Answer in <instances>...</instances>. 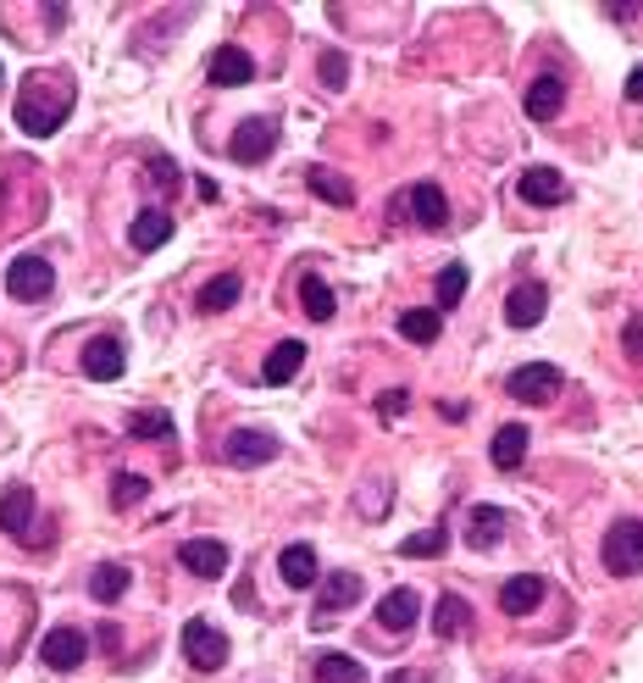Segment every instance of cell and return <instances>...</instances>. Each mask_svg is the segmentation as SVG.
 <instances>
[{
    "label": "cell",
    "instance_id": "cell-32",
    "mask_svg": "<svg viewBox=\"0 0 643 683\" xmlns=\"http://www.w3.org/2000/svg\"><path fill=\"white\" fill-rule=\"evenodd\" d=\"M466 284H472V273H466L461 262H449V267L438 273V284H433V295H438V312H456V305H461V295H466Z\"/></svg>",
    "mask_w": 643,
    "mask_h": 683
},
{
    "label": "cell",
    "instance_id": "cell-29",
    "mask_svg": "<svg viewBox=\"0 0 643 683\" xmlns=\"http://www.w3.org/2000/svg\"><path fill=\"white\" fill-rule=\"evenodd\" d=\"M300 305H305V317H311V323H328V317L339 312V300H333V289H328V284H322L316 273H305V278H300Z\"/></svg>",
    "mask_w": 643,
    "mask_h": 683
},
{
    "label": "cell",
    "instance_id": "cell-40",
    "mask_svg": "<svg viewBox=\"0 0 643 683\" xmlns=\"http://www.w3.org/2000/svg\"><path fill=\"white\" fill-rule=\"evenodd\" d=\"M627 100H643V68L627 73Z\"/></svg>",
    "mask_w": 643,
    "mask_h": 683
},
{
    "label": "cell",
    "instance_id": "cell-2",
    "mask_svg": "<svg viewBox=\"0 0 643 683\" xmlns=\"http://www.w3.org/2000/svg\"><path fill=\"white\" fill-rule=\"evenodd\" d=\"M178 645H183V661L195 672H222L228 667V634L217 623H206V616H189Z\"/></svg>",
    "mask_w": 643,
    "mask_h": 683
},
{
    "label": "cell",
    "instance_id": "cell-41",
    "mask_svg": "<svg viewBox=\"0 0 643 683\" xmlns=\"http://www.w3.org/2000/svg\"><path fill=\"white\" fill-rule=\"evenodd\" d=\"M438 417H449V422H461V417H466V406H461V400H444V406H438Z\"/></svg>",
    "mask_w": 643,
    "mask_h": 683
},
{
    "label": "cell",
    "instance_id": "cell-1",
    "mask_svg": "<svg viewBox=\"0 0 643 683\" xmlns=\"http://www.w3.org/2000/svg\"><path fill=\"white\" fill-rule=\"evenodd\" d=\"M68 111H73V79L68 73H28L23 79V89H17V129L23 134H34V140L56 134L61 122H68Z\"/></svg>",
    "mask_w": 643,
    "mask_h": 683
},
{
    "label": "cell",
    "instance_id": "cell-16",
    "mask_svg": "<svg viewBox=\"0 0 643 683\" xmlns=\"http://www.w3.org/2000/svg\"><path fill=\"white\" fill-rule=\"evenodd\" d=\"M405 206H411V217H416L422 228H444V223H449V201H444L438 183H416L411 195L395 201V212H405Z\"/></svg>",
    "mask_w": 643,
    "mask_h": 683
},
{
    "label": "cell",
    "instance_id": "cell-4",
    "mask_svg": "<svg viewBox=\"0 0 643 683\" xmlns=\"http://www.w3.org/2000/svg\"><path fill=\"white\" fill-rule=\"evenodd\" d=\"M505 395L510 400H522V406H544V400H555L560 395V367H549V361H527V367H517L505 379Z\"/></svg>",
    "mask_w": 643,
    "mask_h": 683
},
{
    "label": "cell",
    "instance_id": "cell-12",
    "mask_svg": "<svg viewBox=\"0 0 643 683\" xmlns=\"http://www.w3.org/2000/svg\"><path fill=\"white\" fill-rule=\"evenodd\" d=\"M544 312H549V295H544V284H517L510 289V300H505V323L510 328H538L544 323Z\"/></svg>",
    "mask_w": 643,
    "mask_h": 683
},
{
    "label": "cell",
    "instance_id": "cell-31",
    "mask_svg": "<svg viewBox=\"0 0 643 683\" xmlns=\"http://www.w3.org/2000/svg\"><path fill=\"white\" fill-rule=\"evenodd\" d=\"M128 584H134V573H128L122 562H100V567L89 573V595H95V600H122Z\"/></svg>",
    "mask_w": 643,
    "mask_h": 683
},
{
    "label": "cell",
    "instance_id": "cell-42",
    "mask_svg": "<svg viewBox=\"0 0 643 683\" xmlns=\"http://www.w3.org/2000/svg\"><path fill=\"white\" fill-rule=\"evenodd\" d=\"M389 683H427V672H411V667H400V672H395Z\"/></svg>",
    "mask_w": 643,
    "mask_h": 683
},
{
    "label": "cell",
    "instance_id": "cell-14",
    "mask_svg": "<svg viewBox=\"0 0 643 683\" xmlns=\"http://www.w3.org/2000/svg\"><path fill=\"white\" fill-rule=\"evenodd\" d=\"M416 616H422V595L416 589H389V595L377 600V623L389 628V634H411Z\"/></svg>",
    "mask_w": 643,
    "mask_h": 683
},
{
    "label": "cell",
    "instance_id": "cell-26",
    "mask_svg": "<svg viewBox=\"0 0 643 683\" xmlns=\"http://www.w3.org/2000/svg\"><path fill=\"white\" fill-rule=\"evenodd\" d=\"M167 239H172V217L167 212H139L134 228H128V244H134V251H161Z\"/></svg>",
    "mask_w": 643,
    "mask_h": 683
},
{
    "label": "cell",
    "instance_id": "cell-17",
    "mask_svg": "<svg viewBox=\"0 0 643 683\" xmlns=\"http://www.w3.org/2000/svg\"><path fill=\"white\" fill-rule=\"evenodd\" d=\"M517 190H522L527 206H560V201H566V178H560L555 167H527Z\"/></svg>",
    "mask_w": 643,
    "mask_h": 683
},
{
    "label": "cell",
    "instance_id": "cell-37",
    "mask_svg": "<svg viewBox=\"0 0 643 683\" xmlns=\"http://www.w3.org/2000/svg\"><path fill=\"white\" fill-rule=\"evenodd\" d=\"M411 411V390H383L377 395V417L383 422H395V417H405Z\"/></svg>",
    "mask_w": 643,
    "mask_h": 683
},
{
    "label": "cell",
    "instance_id": "cell-9",
    "mask_svg": "<svg viewBox=\"0 0 643 683\" xmlns=\"http://www.w3.org/2000/svg\"><path fill=\"white\" fill-rule=\"evenodd\" d=\"M361 595H366V584L355 573H328V578H322V595H316V628H328V616L350 611Z\"/></svg>",
    "mask_w": 643,
    "mask_h": 683
},
{
    "label": "cell",
    "instance_id": "cell-11",
    "mask_svg": "<svg viewBox=\"0 0 643 683\" xmlns=\"http://www.w3.org/2000/svg\"><path fill=\"white\" fill-rule=\"evenodd\" d=\"M0 534L34 544V489L28 483H12L7 494H0Z\"/></svg>",
    "mask_w": 643,
    "mask_h": 683
},
{
    "label": "cell",
    "instance_id": "cell-43",
    "mask_svg": "<svg viewBox=\"0 0 643 683\" xmlns=\"http://www.w3.org/2000/svg\"><path fill=\"white\" fill-rule=\"evenodd\" d=\"M505 683H533V678H505Z\"/></svg>",
    "mask_w": 643,
    "mask_h": 683
},
{
    "label": "cell",
    "instance_id": "cell-10",
    "mask_svg": "<svg viewBox=\"0 0 643 683\" xmlns=\"http://www.w3.org/2000/svg\"><path fill=\"white\" fill-rule=\"evenodd\" d=\"M206 79H211L217 89H239V84L255 79V61H250L244 45H217L211 61H206Z\"/></svg>",
    "mask_w": 643,
    "mask_h": 683
},
{
    "label": "cell",
    "instance_id": "cell-5",
    "mask_svg": "<svg viewBox=\"0 0 643 683\" xmlns=\"http://www.w3.org/2000/svg\"><path fill=\"white\" fill-rule=\"evenodd\" d=\"M222 462L228 467H267V462H278V433H267V428H233L228 440H222Z\"/></svg>",
    "mask_w": 643,
    "mask_h": 683
},
{
    "label": "cell",
    "instance_id": "cell-22",
    "mask_svg": "<svg viewBox=\"0 0 643 683\" xmlns=\"http://www.w3.org/2000/svg\"><path fill=\"white\" fill-rule=\"evenodd\" d=\"M311 678L316 683H366V667L355 656H344V650H322L311 661Z\"/></svg>",
    "mask_w": 643,
    "mask_h": 683
},
{
    "label": "cell",
    "instance_id": "cell-39",
    "mask_svg": "<svg viewBox=\"0 0 643 683\" xmlns=\"http://www.w3.org/2000/svg\"><path fill=\"white\" fill-rule=\"evenodd\" d=\"M156 183H161V190H178V167L167 156H156Z\"/></svg>",
    "mask_w": 643,
    "mask_h": 683
},
{
    "label": "cell",
    "instance_id": "cell-36",
    "mask_svg": "<svg viewBox=\"0 0 643 683\" xmlns=\"http://www.w3.org/2000/svg\"><path fill=\"white\" fill-rule=\"evenodd\" d=\"M316 79H322V89H344L350 84V56L344 50H322V61H316Z\"/></svg>",
    "mask_w": 643,
    "mask_h": 683
},
{
    "label": "cell",
    "instance_id": "cell-3",
    "mask_svg": "<svg viewBox=\"0 0 643 683\" xmlns=\"http://www.w3.org/2000/svg\"><path fill=\"white\" fill-rule=\"evenodd\" d=\"M605 573H616V578H632V573H643V523L638 517H621V523H610V534H605Z\"/></svg>",
    "mask_w": 643,
    "mask_h": 683
},
{
    "label": "cell",
    "instance_id": "cell-18",
    "mask_svg": "<svg viewBox=\"0 0 643 683\" xmlns=\"http://www.w3.org/2000/svg\"><path fill=\"white\" fill-rule=\"evenodd\" d=\"M533 606H544V578H538V573L505 578V589H499V611H505V616H527Z\"/></svg>",
    "mask_w": 643,
    "mask_h": 683
},
{
    "label": "cell",
    "instance_id": "cell-34",
    "mask_svg": "<svg viewBox=\"0 0 643 683\" xmlns=\"http://www.w3.org/2000/svg\"><path fill=\"white\" fill-rule=\"evenodd\" d=\"M128 433H134V440H172V417L167 411H134L128 417Z\"/></svg>",
    "mask_w": 643,
    "mask_h": 683
},
{
    "label": "cell",
    "instance_id": "cell-8",
    "mask_svg": "<svg viewBox=\"0 0 643 683\" xmlns=\"http://www.w3.org/2000/svg\"><path fill=\"white\" fill-rule=\"evenodd\" d=\"M84 656H89V639H84L78 628H50V634L39 639V661H45L50 672H73V667H84Z\"/></svg>",
    "mask_w": 643,
    "mask_h": 683
},
{
    "label": "cell",
    "instance_id": "cell-27",
    "mask_svg": "<svg viewBox=\"0 0 643 683\" xmlns=\"http://www.w3.org/2000/svg\"><path fill=\"white\" fill-rule=\"evenodd\" d=\"M300 367H305V345H300V339H283V345H272V356L262 361V379H267V384H289Z\"/></svg>",
    "mask_w": 643,
    "mask_h": 683
},
{
    "label": "cell",
    "instance_id": "cell-35",
    "mask_svg": "<svg viewBox=\"0 0 643 683\" xmlns=\"http://www.w3.org/2000/svg\"><path fill=\"white\" fill-rule=\"evenodd\" d=\"M444 544H449V534H444V528H427V534L400 539V555H405V562H411V555H416V562H433V555H444Z\"/></svg>",
    "mask_w": 643,
    "mask_h": 683
},
{
    "label": "cell",
    "instance_id": "cell-25",
    "mask_svg": "<svg viewBox=\"0 0 643 683\" xmlns=\"http://www.w3.org/2000/svg\"><path fill=\"white\" fill-rule=\"evenodd\" d=\"M438 334H444V312H438V305H411V312H400V339L433 345Z\"/></svg>",
    "mask_w": 643,
    "mask_h": 683
},
{
    "label": "cell",
    "instance_id": "cell-19",
    "mask_svg": "<svg viewBox=\"0 0 643 683\" xmlns=\"http://www.w3.org/2000/svg\"><path fill=\"white\" fill-rule=\"evenodd\" d=\"M527 117L533 122H549V117H560V106H566V84L555 79V73H538L533 84H527Z\"/></svg>",
    "mask_w": 643,
    "mask_h": 683
},
{
    "label": "cell",
    "instance_id": "cell-38",
    "mask_svg": "<svg viewBox=\"0 0 643 683\" xmlns=\"http://www.w3.org/2000/svg\"><path fill=\"white\" fill-rule=\"evenodd\" d=\"M621 345H627V356H643V317H632L621 328Z\"/></svg>",
    "mask_w": 643,
    "mask_h": 683
},
{
    "label": "cell",
    "instance_id": "cell-13",
    "mask_svg": "<svg viewBox=\"0 0 643 683\" xmlns=\"http://www.w3.org/2000/svg\"><path fill=\"white\" fill-rule=\"evenodd\" d=\"M178 567H189L195 578H222L228 573V544L222 539H189V544H178Z\"/></svg>",
    "mask_w": 643,
    "mask_h": 683
},
{
    "label": "cell",
    "instance_id": "cell-20",
    "mask_svg": "<svg viewBox=\"0 0 643 683\" xmlns=\"http://www.w3.org/2000/svg\"><path fill=\"white\" fill-rule=\"evenodd\" d=\"M472 628V606L449 589V595H438V606H433V634L438 639H461Z\"/></svg>",
    "mask_w": 643,
    "mask_h": 683
},
{
    "label": "cell",
    "instance_id": "cell-15",
    "mask_svg": "<svg viewBox=\"0 0 643 683\" xmlns=\"http://www.w3.org/2000/svg\"><path fill=\"white\" fill-rule=\"evenodd\" d=\"M122 367H128V356H122V339H89L84 345V379H95V384H111V379H122Z\"/></svg>",
    "mask_w": 643,
    "mask_h": 683
},
{
    "label": "cell",
    "instance_id": "cell-23",
    "mask_svg": "<svg viewBox=\"0 0 643 683\" xmlns=\"http://www.w3.org/2000/svg\"><path fill=\"white\" fill-rule=\"evenodd\" d=\"M505 512L499 506H472V517H466V544L472 550H494L499 539H505Z\"/></svg>",
    "mask_w": 643,
    "mask_h": 683
},
{
    "label": "cell",
    "instance_id": "cell-30",
    "mask_svg": "<svg viewBox=\"0 0 643 683\" xmlns=\"http://www.w3.org/2000/svg\"><path fill=\"white\" fill-rule=\"evenodd\" d=\"M239 295H244L239 273H217V278H211V284L201 289V300H195V305H201V312H206V317H217V312H228V305H233Z\"/></svg>",
    "mask_w": 643,
    "mask_h": 683
},
{
    "label": "cell",
    "instance_id": "cell-33",
    "mask_svg": "<svg viewBox=\"0 0 643 683\" xmlns=\"http://www.w3.org/2000/svg\"><path fill=\"white\" fill-rule=\"evenodd\" d=\"M145 494H150V478H139V472H117V478H111V506H117V512L139 506Z\"/></svg>",
    "mask_w": 643,
    "mask_h": 683
},
{
    "label": "cell",
    "instance_id": "cell-6",
    "mask_svg": "<svg viewBox=\"0 0 643 683\" xmlns=\"http://www.w3.org/2000/svg\"><path fill=\"white\" fill-rule=\"evenodd\" d=\"M272 151H278V122H272V117H250V122H239L233 140H228V156L244 161V167L267 161Z\"/></svg>",
    "mask_w": 643,
    "mask_h": 683
},
{
    "label": "cell",
    "instance_id": "cell-28",
    "mask_svg": "<svg viewBox=\"0 0 643 683\" xmlns=\"http://www.w3.org/2000/svg\"><path fill=\"white\" fill-rule=\"evenodd\" d=\"M488 456H494V467H522V456H527V428L522 422H505L499 433H494V445H488Z\"/></svg>",
    "mask_w": 643,
    "mask_h": 683
},
{
    "label": "cell",
    "instance_id": "cell-24",
    "mask_svg": "<svg viewBox=\"0 0 643 683\" xmlns=\"http://www.w3.org/2000/svg\"><path fill=\"white\" fill-rule=\"evenodd\" d=\"M305 190H311L316 201H328V206H355V183L339 178V172H328V167H311V172H305Z\"/></svg>",
    "mask_w": 643,
    "mask_h": 683
},
{
    "label": "cell",
    "instance_id": "cell-7",
    "mask_svg": "<svg viewBox=\"0 0 643 683\" xmlns=\"http://www.w3.org/2000/svg\"><path fill=\"white\" fill-rule=\"evenodd\" d=\"M56 289V267L45 256H12L7 267V295L12 300H45Z\"/></svg>",
    "mask_w": 643,
    "mask_h": 683
},
{
    "label": "cell",
    "instance_id": "cell-21",
    "mask_svg": "<svg viewBox=\"0 0 643 683\" xmlns=\"http://www.w3.org/2000/svg\"><path fill=\"white\" fill-rule=\"evenodd\" d=\"M278 573H283V584H289V589H311V584L322 578L316 550H311V544H289V550L278 555Z\"/></svg>",
    "mask_w": 643,
    "mask_h": 683
}]
</instances>
